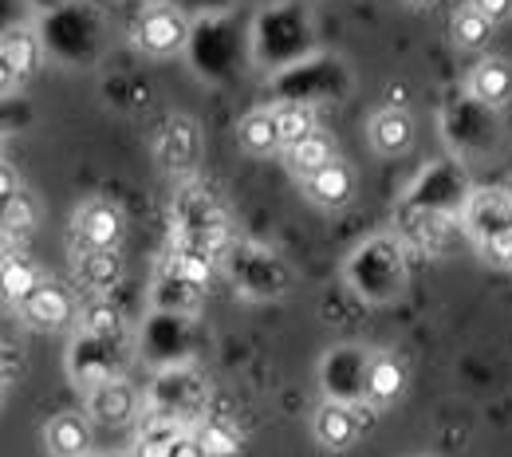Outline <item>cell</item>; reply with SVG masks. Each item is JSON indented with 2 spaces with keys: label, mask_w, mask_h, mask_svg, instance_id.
<instances>
[{
  "label": "cell",
  "mask_w": 512,
  "mask_h": 457,
  "mask_svg": "<svg viewBox=\"0 0 512 457\" xmlns=\"http://www.w3.org/2000/svg\"><path fill=\"white\" fill-rule=\"evenodd\" d=\"M276 123H280V142L288 150V146H296V142L316 134V111L308 103H288V107L276 111Z\"/></svg>",
  "instance_id": "18"
},
{
  "label": "cell",
  "mask_w": 512,
  "mask_h": 457,
  "mask_svg": "<svg viewBox=\"0 0 512 457\" xmlns=\"http://www.w3.org/2000/svg\"><path fill=\"white\" fill-rule=\"evenodd\" d=\"M489 32H493V24H489L477 8H469V4L449 20V40H453V48H461V52H477V48H485Z\"/></svg>",
  "instance_id": "16"
},
{
  "label": "cell",
  "mask_w": 512,
  "mask_h": 457,
  "mask_svg": "<svg viewBox=\"0 0 512 457\" xmlns=\"http://www.w3.org/2000/svg\"><path fill=\"white\" fill-rule=\"evenodd\" d=\"M174 442H178L174 422H154V426L142 430V438L134 446V457H174Z\"/></svg>",
  "instance_id": "21"
},
{
  "label": "cell",
  "mask_w": 512,
  "mask_h": 457,
  "mask_svg": "<svg viewBox=\"0 0 512 457\" xmlns=\"http://www.w3.org/2000/svg\"><path fill=\"white\" fill-rule=\"evenodd\" d=\"M83 457H91V454H83Z\"/></svg>",
  "instance_id": "29"
},
{
  "label": "cell",
  "mask_w": 512,
  "mask_h": 457,
  "mask_svg": "<svg viewBox=\"0 0 512 457\" xmlns=\"http://www.w3.org/2000/svg\"><path fill=\"white\" fill-rule=\"evenodd\" d=\"M154 154H158V166H162V170H170V174H190L193 166L201 162V131H197V123H193L190 115H174V119L162 127Z\"/></svg>",
  "instance_id": "4"
},
{
  "label": "cell",
  "mask_w": 512,
  "mask_h": 457,
  "mask_svg": "<svg viewBox=\"0 0 512 457\" xmlns=\"http://www.w3.org/2000/svg\"><path fill=\"white\" fill-rule=\"evenodd\" d=\"M284 158H288V170H292L300 182H308L316 170H323V166L335 158V150H331V142L316 131L312 138H304V142L288 146V150H284Z\"/></svg>",
  "instance_id": "15"
},
{
  "label": "cell",
  "mask_w": 512,
  "mask_h": 457,
  "mask_svg": "<svg viewBox=\"0 0 512 457\" xmlns=\"http://www.w3.org/2000/svg\"><path fill=\"white\" fill-rule=\"evenodd\" d=\"M123 241V213L111 201H87L75 213V245L83 253H99V249H119Z\"/></svg>",
  "instance_id": "3"
},
{
  "label": "cell",
  "mask_w": 512,
  "mask_h": 457,
  "mask_svg": "<svg viewBox=\"0 0 512 457\" xmlns=\"http://www.w3.org/2000/svg\"><path fill=\"white\" fill-rule=\"evenodd\" d=\"M312 438H316L320 450H331V454L351 450L355 438H359V414L347 402L327 398L320 410L312 414Z\"/></svg>",
  "instance_id": "6"
},
{
  "label": "cell",
  "mask_w": 512,
  "mask_h": 457,
  "mask_svg": "<svg viewBox=\"0 0 512 457\" xmlns=\"http://www.w3.org/2000/svg\"><path fill=\"white\" fill-rule=\"evenodd\" d=\"M119 276H123V264H119V253H115V249L83 253V261H79V280H83L91 292H107Z\"/></svg>",
  "instance_id": "17"
},
{
  "label": "cell",
  "mask_w": 512,
  "mask_h": 457,
  "mask_svg": "<svg viewBox=\"0 0 512 457\" xmlns=\"http://www.w3.org/2000/svg\"><path fill=\"white\" fill-rule=\"evenodd\" d=\"M469 95L485 107H505L512 99V64L501 56H489L469 71Z\"/></svg>",
  "instance_id": "12"
},
{
  "label": "cell",
  "mask_w": 512,
  "mask_h": 457,
  "mask_svg": "<svg viewBox=\"0 0 512 457\" xmlns=\"http://www.w3.org/2000/svg\"><path fill=\"white\" fill-rule=\"evenodd\" d=\"M107 457H127V454H107Z\"/></svg>",
  "instance_id": "28"
},
{
  "label": "cell",
  "mask_w": 512,
  "mask_h": 457,
  "mask_svg": "<svg viewBox=\"0 0 512 457\" xmlns=\"http://www.w3.org/2000/svg\"><path fill=\"white\" fill-rule=\"evenodd\" d=\"M174 457H205L201 438H197V434H178V442H174Z\"/></svg>",
  "instance_id": "25"
},
{
  "label": "cell",
  "mask_w": 512,
  "mask_h": 457,
  "mask_svg": "<svg viewBox=\"0 0 512 457\" xmlns=\"http://www.w3.org/2000/svg\"><path fill=\"white\" fill-rule=\"evenodd\" d=\"M44 446L52 457L91 454V422L83 414H56L44 430Z\"/></svg>",
  "instance_id": "13"
},
{
  "label": "cell",
  "mask_w": 512,
  "mask_h": 457,
  "mask_svg": "<svg viewBox=\"0 0 512 457\" xmlns=\"http://www.w3.org/2000/svg\"><path fill=\"white\" fill-rule=\"evenodd\" d=\"M469 233L481 241L485 257L505 264L512 249V194L505 190H477L469 201Z\"/></svg>",
  "instance_id": "1"
},
{
  "label": "cell",
  "mask_w": 512,
  "mask_h": 457,
  "mask_svg": "<svg viewBox=\"0 0 512 457\" xmlns=\"http://www.w3.org/2000/svg\"><path fill=\"white\" fill-rule=\"evenodd\" d=\"M20 320L36 331H64L75 320V300L67 296L60 284H40L32 296H24L16 304Z\"/></svg>",
  "instance_id": "5"
},
{
  "label": "cell",
  "mask_w": 512,
  "mask_h": 457,
  "mask_svg": "<svg viewBox=\"0 0 512 457\" xmlns=\"http://www.w3.org/2000/svg\"><path fill=\"white\" fill-rule=\"evenodd\" d=\"M469 8H477L493 28L512 20V0H469Z\"/></svg>",
  "instance_id": "24"
},
{
  "label": "cell",
  "mask_w": 512,
  "mask_h": 457,
  "mask_svg": "<svg viewBox=\"0 0 512 457\" xmlns=\"http://www.w3.org/2000/svg\"><path fill=\"white\" fill-rule=\"evenodd\" d=\"M406 391V367L394 351H375L367 359V371H363V394L375 402V406H390L398 402Z\"/></svg>",
  "instance_id": "9"
},
{
  "label": "cell",
  "mask_w": 512,
  "mask_h": 457,
  "mask_svg": "<svg viewBox=\"0 0 512 457\" xmlns=\"http://www.w3.org/2000/svg\"><path fill=\"white\" fill-rule=\"evenodd\" d=\"M0 284H4V296H8L12 304H20V300H24V296H32L44 280H40V272H36L28 261H20V257H4Z\"/></svg>",
  "instance_id": "19"
},
{
  "label": "cell",
  "mask_w": 512,
  "mask_h": 457,
  "mask_svg": "<svg viewBox=\"0 0 512 457\" xmlns=\"http://www.w3.org/2000/svg\"><path fill=\"white\" fill-rule=\"evenodd\" d=\"M134 44L154 60L178 56L190 44V20L170 4H154L134 20Z\"/></svg>",
  "instance_id": "2"
},
{
  "label": "cell",
  "mask_w": 512,
  "mask_h": 457,
  "mask_svg": "<svg viewBox=\"0 0 512 457\" xmlns=\"http://www.w3.org/2000/svg\"><path fill=\"white\" fill-rule=\"evenodd\" d=\"M32 221H36V209H32V201L28 194H8L4 197V229L12 233V229H32Z\"/></svg>",
  "instance_id": "23"
},
{
  "label": "cell",
  "mask_w": 512,
  "mask_h": 457,
  "mask_svg": "<svg viewBox=\"0 0 512 457\" xmlns=\"http://www.w3.org/2000/svg\"><path fill=\"white\" fill-rule=\"evenodd\" d=\"M505 264H509V268H512V249H509V257H505Z\"/></svg>",
  "instance_id": "27"
},
{
  "label": "cell",
  "mask_w": 512,
  "mask_h": 457,
  "mask_svg": "<svg viewBox=\"0 0 512 457\" xmlns=\"http://www.w3.org/2000/svg\"><path fill=\"white\" fill-rule=\"evenodd\" d=\"M197 438L205 446V457H241V450H245L241 434L233 426H225V422H205L197 430Z\"/></svg>",
  "instance_id": "20"
},
{
  "label": "cell",
  "mask_w": 512,
  "mask_h": 457,
  "mask_svg": "<svg viewBox=\"0 0 512 457\" xmlns=\"http://www.w3.org/2000/svg\"><path fill=\"white\" fill-rule=\"evenodd\" d=\"M237 142H241V150L253 154V158H268V154L284 150L276 111H253V115H245L241 127H237Z\"/></svg>",
  "instance_id": "14"
},
{
  "label": "cell",
  "mask_w": 512,
  "mask_h": 457,
  "mask_svg": "<svg viewBox=\"0 0 512 457\" xmlns=\"http://www.w3.org/2000/svg\"><path fill=\"white\" fill-rule=\"evenodd\" d=\"M402 4H406V8H414V12H422V8H434L438 0H402Z\"/></svg>",
  "instance_id": "26"
},
{
  "label": "cell",
  "mask_w": 512,
  "mask_h": 457,
  "mask_svg": "<svg viewBox=\"0 0 512 457\" xmlns=\"http://www.w3.org/2000/svg\"><path fill=\"white\" fill-rule=\"evenodd\" d=\"M134 410H138V394L123 379L99 383L91 391V398H87V418H95L103 426H127L130 418H134Z\"/></svg>",
  "instance_id": "10"
},
{
  "label": "cell",
  "mask_w": 512,
  "mask_h": 457,
  "mask_svg": "<svg viewBox=\"0 0 512 457\" xmlns=\"http://www.w3.org/2000/svg\"><path fill=\"white\" fill-rule=\"evenodd\" d=\"M304 194H308L312 205H320V209H343L355 197V170L343 158H331L323 170H316L304 182Z\"/></svg>",
  "instance_id": "8"
},
{
  "label": "cell",
  "mask_w": 512,
  "mask_h": 457,
  "mask_svg": "<svg viewBox=\"0 0 512 457\" xmlns=\"http://www.w3.org/2000/svg\"><path fill=\"white\" fill-rule=\"evenodd\" d=\"M36 64H40V40H36V32H32L28 24L8 28L4 40H0V71H4V83H8V87H12V83H16V87L28 83Z\"/></svg>",
  "instance_id": "7"
},
{
  "label": "cell",
  "mask_w": 512,
  "mask_h": 457,
  "mask_svg": "<svg viewBox=\"0 0 512 457\" xmlns=\"http://www.w3.org/2000/svg\"><path fill=\"white\" fill-rule=\"evenodd\" d=\"M367 138H371L375 154L398 158V154H406L414 146V119L402 107H383V111H375V119L367 127Z\"/></svg>",
  "instance_id": "11"
},
{
  "label": "cell",
  "mask_w": 512,
  "mask_h": 457,
  "mask_svg": "<svg viewBox=\"0 0 512 457\" xmlns=\"http://www.w3.org/2000/svg\"><path fill=\"white\" fill-rule=\"evenodd\" d=\"M83 324L91 327L95 335L111 339V335L119 331V312L111 308V300H95V304H87V308H83Z\"/></svg>",
  "instance_id": "22"
}]
</instances>
